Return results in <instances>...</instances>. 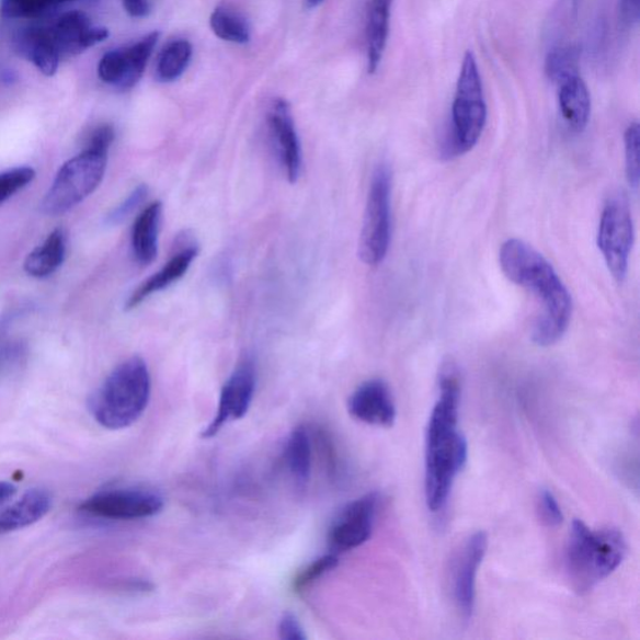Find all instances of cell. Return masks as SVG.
I'll use <instances>...</instances> for the list:
<instances>
[{
	"instance_id": "20",
	"label": "cell",
	"mask_w": 640,
	"mask_h": 640,
	"mask_svg": "<svg viewBox=\"0 0 640 640\" xmlns=\"http://www.w3.org/2000/svg\"><path fill=\"white\" fill-rule=\"evenodd\" d=\"M52 506V496L46 489H32L21 501L0 512V535L22 529L41 521Z\"/></svg>"
},
{
	"instance_id": "36",
	"label": "cell",
	"mask_w": 640,
	"mask_h": 640,
	"mask_svg": "<svg viewBox=\"0 0 640 640\" xmlns=\"http://www.w3.org/2000/svg\"><path fill=\"white\" fill-rule=\"evenodd\" d=\"M122 3L133 18H145L150 13L149 0H122Z\"/></svg>"
},
{
	"instance_id": "32",
	"label": "cell",
	"mask_w": 640,
	"mask_h": 640,
	"mask_svg": "<svg viewBox=\"0 0 640 640\" xmlns=\"http://www.w3.org/2000/svg\"><path fill=\"white\" fill-rule=\"evenodd\" d=\"M537 510L539 519L541 523L546 524L547 527L556 528L564 521L563 512L560 510L555 494L548 491V489H544V491L539 492Z\"/></svg>"
},
{
	"instance_id": "17",
	"label": "cell",
	"mask_w": 640,
	"mask_h": 640,
	"mask_svg": "<svg viewBox=\"0 0 640 640\" xmlns=\"http://www.w3.org/2000/svg\"><path fill=\"white\" fill-rule=\"evenodd\" d=\"M12 47L18 56L46 77L55 76L64 60L50 37L46 22L26 25L14 32Z\"/></svg>"
},
{
	"instance_id": "13",
	"label": "cell",
	"mask_w": 640,
	"mask_h": 640,
	"mask_svg": "<svg viewBox=\"0 0 640 640\" xmlns=\"http://www.w3.org/2000/svg\"><path fill=\"white\" fill-rule=\"evenodd\" d=\"M254 392L255 369L252 362L244 361L239 364L221 389L217 414L202 432V438L216 437L226 424L242 420L252 405Z\"/></svg>"
},
{
	"instance_id": "7",
	"label": "cell",
	"mask_w": 640,
	"mask_h": 640,
	"mask_svg": "<svg viewBox=\"0 0 640 640\" xmlns=\"http://www.w3.org/2000/svg\"><path fill=\"white\" fill-rule=\"evenodd\" d=\"M390 190L392 172L387 164H380L372 176L359 238L358 254L364 264L378 265L387 256L390 244Z\"/></svg>"
},
{
	"instance_id": "9",
	"label": "cell",
	"mask_w": 640,
	"mask_h": 640,
	"mask_svg": "<svg viewBox=\"0 0 640 640\" xmlns=\"http://www.w3.org/2000/svg\"><path fill=\"white\" fill-rule=\"evenodd\" d=\"M163 504V498L150 489L119 488L89 496L79 511L98 518L136 521L153 517Z\"/></svg>"
},
{
	"instance_id": "11",
	"label": "cell",
	"mask_w": 640,
	"mask_h": 640,
	"mask_svg": "<svg viewBox=\"0 0 640 640\" xmlns=\"http://www.w3.org/2000/svg\"><path fill=\"white\" fill-rule=\"evenodd\" d=\"M378 502L377 493H368L344 506L329 528L332 553L340 556L366 544L375 527Z\"/></svg>"
},
{
	"instance_id": "16",
	"label": "cell",
	"mask_w": 640,
	"mask_h": 640,
	"mask_svg": "<svg viewBox=\"0 0 640 640\" xmlns=\"http://www.w3.org/2000/svg\"><path fill=\"white\" fill-rule=\"evenodd\" d=\"M348 412L358 422L392 428L397 420V407L389 387L380 379L364 381L348 400Z\"/></svg>"
},
{
	"instance_id": "26",
	"label": "cell",
	"mask_w": 640,
	"mask_h": 640,
	"mask_svg": "<svg viewBox=\"0 0 640 640\" xmlns=\"http://www.w3.org/2000/svg\"><path fill=\"white\" fill-rule=\"evenodd\" d=\"M80 0H0V15L9 21H37Z\"/></svg>"
},
{
	"instance_id": "12",
	"label": "cell",
	"mask_w": 640,
	"mask_h": 640,
	"mask_svg": "<svg viewBox=\"0 0 640 640\" xmlns=\"http://www.w3.org/2000/svg\"><path fill=\"white\" fill-rule=\"evenodd\" d=\"M488 548V537L484 532H477L460 547L453 562L450 584L453 601L459 616L468 621L473 616L476 606V583L480 564H482Z\"/></svg>"
},
{
	"instance_id": "28",
	"label": "cell",
	"mask_w": 640,
	"mask_h": 640,
	"mask_svg": "<svg viewBox=\"0 0 640 640\" xmlns=\"http://www.w3.org/2000/svg\"><path fill=\"white\" fill-rule=\"evenodd\" d=\"M209 23L213 33L221 41L235 44H247L251 41L248 23L225 7H218L213 11Z\"/></svg>"
},
{
	"instance_id": "35",
	"label": "cell",
	"mask_w": 640,
	"mask_h": 640,
	"mask_svg": "<svg viewBox=\"0 0 640 640\" xmlns=\"http://www.w3.org/2000/svg\"><path fill=\"white\" fill-rule=\"evenodd\" d=\"M620 18L627 26H635L640 20V0H620Z\"/></svg>"
},
{
	"instance_id": "23",
	"label": "cell",
	"mask_w": 640,
	"mask_h": 640,
	"mask_svg": "<svg viewBox=\"0 0 640 640\" xmlns=\"http://www.w3.org/2000/svg\"><path fill=\"white\" fill-rule=\"evenodd\" d=\"M66 260V236L57 228L44 240V243L26 256L24 270L34 278H47L55 273Z\"/></svg>"
},
{
	"instance_id": "21",
	"label": "cell",
	"mask_w": 640,
	"mask_h": 640,
	"mask_svg": "<svg viewBox=\"0 0 640 640\" xmlns=\"http://www.w3.org/2000/svg\"><path fill=\"white\" fill-rule=\"evenodd\" d=\"M162 212V203H150L133 225V255H135L137 263L140 265L153 263L158 255V235Z\"/></svg>"
},
{
	"instance_id": "38",
	"label": "cell",
	"mask_w": 640,
	"mask_h": 640,
	"mask_svg": "<svg viewBox=\"0 0 640 640\" xmlns=\"http://www.w3.org/2000/svg\"><path fill=\"white\" fill-rule=\"evenodd\" d=\"M324 0H307L308 8H317L322 4Z\"/></svg>"
},
{
	"instance_id": "33",
	"label": "cell",
	"mask_w": 640,
	"mask_h": 640,
	"mask_svg": "<svg viewBox=\"0 0 640 640\" xmlns=\"http://www.w3.org/2000/svg\"><path fill=\"white\" fill-rule=\"evenodd\" d=\"M147 185H138L137 188L129 194V197L121 203L119 206L111 213L108 218H106L108 225L122 224L124 219L132 215V213L135 212L141 203H144V201L147 198Z\"/></svg>"
},
{
	"instance_id": "18",
	"label": "cell",
	"mask_w": 640,
	"mask_h": 640,
	"mask_svg": "<svg viewBox=\"0 0 640 640\" xmlns=\"http://www.w3.org/2000/svg\"><path fill=\"white\" fill-rule=\"evenodd\" d=\"M558 102L560 114L569 128L583 132L588 126L592 111L591 93L580 75L558 84Z\"/></svg>"
},
{
	"instance_id": "1",
	"label": "cell",
	"mask_w": 640,
	"mask_h": 640,
	"mask_svg": "<svg viewBox=\"0 0 640 640\" xmlns=\"http://www.w3.org/2000/svg\"><path fill=\"white\" fill-rule=\"evenodd\" d=\"M460 379L455 364H443L439 398L425 432V502L439 512L468 459V443L458 428Z\"/></svg>"
},
{
	"instance_id": "15",
	"label": "cell",
	"mask_w": 640,
	"mask_h": 640,
	"mask_svg": "<svg viewBox=\"0 0 640 640\" xmlns=\"http://www.w3.org/2000/svg\"><path fill=\"white\" fill-rule=\"evenodd\" d=\"M268 127L279 162L289 183L298 182L301 173V147L290 104L283 98L274 100L268 111Z\"/></svg>"
},
{
	"instance_id": "3",
	"label": "cell",
	"mask_w": 640,
	"mask_h": 640,
	"mask_svg": "<svg viewBox=\"0 0 640 640\" xmlns=\"http://www.w3.org/2000/svg\"><path fill=\"white\" fill-rule=\"evenodd\" d=\"M625 536L618 529H592L574 519L565 549V571L578 594L591 592L624 562Z\"/></svg>"
},
{
	"instance_id": "19",
	"label": "cell",
	"mask_w": 640,
	"mask_h": 640,
	"mask_svg": "<svg viewBox=\"0 0 640 640\" xmlns=\"http://www.w3.org/2000/svg\"><path fill=\"white\" fill-rule=\"evenodd\" d=\"M198 255L197 247H186L180 253L175 254L162 270L152 275L146 282L132 293L127 300L126 310L137 308L139 305L150 296L160 290L172 286L176 281H180L183 275L188 272L191 264Z\"/></svg>"
},
{
	"instance_id": "5",
	"label": "cell",
	"mask_w": 640,
	"mask_h": 640,
	"mask_svg": "<svg viewBox=\"0 0 640 640\" xmlns=\"http://www.w3.org/2000/svg\"><path fill=\"white\" fill-rule=\"evenodd\" d=\"M487 104L477 60L467 52L457 83L452 108V128L443 147L447 158L466 155L472 150L484 130Z\"/></svg>"
},
{
	"instance_id": "24",
	"label": "cell",
	"mask_w": 640,
	"mask_h": 640,
	"mask_svg": "<svg viewBox=\"0 0 640 640\" xmlns=\"http://www.w3.org/2000/svg\"><path fill=\"white\" fill-rule=\"evenodd\" d=\"M284 456L296 482L306 484L312 472V442L305 426H297L290 432Z\"/></svg>"
},
{
	"instance_id": "6",
	"label": "cell",
	"mask_w": 640,
	"mask_h": 640,
	"mask_svg": "<svg viewBox=\"0 0 640 640\" xmlns=\"http://www.w3.org/2000/svg\"><path fill=\"white\" fill-rule=\"evenodd\" d=\"M108 155V150L85 147L82 153L69 159L42 202L44 215H65L88 198L103 181Z\"/></svg>"
},
{
	"instance_id": "25",
	"label": "cell",
	"mask_w": 640,
	"mask_h": 640,
	"mask_svg": "<svg viewBox=\"0 0 640 640\" xmlns=\"http://www.w3.org/2000/svg\"><path fill=\"white\" fill-rule=\"evenodd\" d=\"M192 56L193 47L188 41L169 42L157 60L156 75L159 82L171 83L180 79L188 68Z\"/></svg>"
},
{
	"instance_id": "29",
	"label": "cell",
	"mask_w": 640,
	"mask_h": 640,
	"mask_svg": "<svg viewBox=\"0 0 640 640\" xmlns=\"http://www.w3.org/2000/svg\"><path fill=\"white\" fill-rule=\"evenodd\" d=\"M338 564H340V556L332 552L313 560L312 563H309L295 578V581H293V590L296 593L305 592L310 585L320 580V578L332 572Z\"/></svg>"
},
{
	"instance_id": "37",
	"label": "cell",
	"mask_w": 640,
	"mask_h": 640,
	"mask_svg": "<svg viewBox=\"0 0 640 640\" xmlns=\"http://www.w3.org/2000/svg\"><path fill=\"white\" fill-rule=\"evenodd\" d=\"M16 493V488L8 482H0V505L7 503Z\"/></svg>"
},
{
	"instance_id": "27",
	"label": "cell",
	"mask_w": 640,
	"mask_h": 640,
	"mask_svg": "<svg viewBox=\"0 0 640 640\" xmlns=\"http://www.w3.org/2000/svg\"><path fill=\"white\" fill-rule=\"evenodd\" d=\"M581 49L574 44H559L550 49L546 60V72L557 85L563 80L578 76L580 70Z\"/></svg>"
},
{
	"instance_id": "22",
	"label": "cell",
	"mask_w": 640,
	"mask_h": 640,
	"mask_svg": "<svg viewBox=\"0 0 640 640\" xmlns=\"http://www.w3.org/2000/svg\"><path fill=\"white\" fill-rule=\"evenodd\" d=\"M393 0H369L367 12L368 72L375 75L384 59Z\"/></svg>"
},
{
	"instance_id": "8",
	"label": "cell",
	"mask_w": 640,
	"mask_h": 640,
	"mask_svg": "<svg viewBox=\"0 0 640 640\" xmlns=\"http://www.w3.org/2000/svg\"><path fill=\"white\" fill-rule=\"evenodd\" d=\"M633 242L635 227L628 203L624 197H613L602 213L597 244L613 278L619 283L627 277Z\"/></svg>"
},
{
	"instance_id": "31",
	"label": "cell",
	"mask_w": 640,
	"mask_h": 640,
	"mask_svg": "<svg viewBox=\"0 0 640 640\" xmlns=\"http://www.w3.org/2000/svg\"><path fill=\"white\" fill-rule=\"evenodd\" d=\"M626 174L628 183L638 186L640 180L639 147L640 128L638 123L630 124L625 133Z\"/></svg>"
},
{
	"instance_id": "10",
	"label": "cell",
	"mask_w": 640,
	"mask_h": 640,
	"mask_svg": "<svg viewBox=\"0 0 640 640\" xmlns=\"http://www.w3.org/2000/svg\"><path fill=\"white\" fill-rule=\"evenodd\" d=\"M159 37V32H152L130 46L106 52L98 64V78L118 91H130L144 77Z\"/></svg>"
},
{
	"instance_id": "4",
	"label": "cell",
	"mask_w": 640,
	"mask_h": 640,
	"mask_svg": "<svg viewBox=\"0 0 640 640\" xmlns=\"http://www.w3.org/2000/svg\"><path fill=\"white\" fill-rule=\"evenodd\" d=\"M150 376L140 357L119 364L89 399V412L106 430L119 431L135 424L150 399Z\"/></svg>"
},
{
	"instance_id": "34",
	"label": "cell",
	"mask_w": 640,
	"mask_h": 640,
	"mask_svg": "<svg viewBox=\"0 0 640 640\" xmlns=\"http://www.w3.org/2000/svg\"><path fill=\"white\" fill-rule=\"evenodd\" d=\"M279 637L283 640H306L307 636L298 618L292 613H286L279 621Z\"/></svg>"
},
{
	"instance_id": "2",
	"label": "cell",
	"mask_w": 640,
	"mask_h": 640,
	"mask_svg": "<svg viewBox=\"0 0 640 640\" xmlns=\"http://www.w3.org/2000/svg\"><path fill=\"white\" fill-rule=\"evenodd\" d=\"M500 263L505 277L530 292L540 308L532 329V341L539 346H550L562 340L571 323L573 304L552 264L517 238L503 243Z\"/></svg>"
},
{
	"instance_id": "14",
	"label": "cell",
	"mask_w": 640,
	"mask_h": 640,
	"mask_svg": "<svg viewBox=\"0 0 640 640\" xmlns=\"http://www.w3.org/2000/svg\"><path fill=\"white\" fill-rule=\"evenodd\" d=\"M53 42L61 58L76 57L110 37L105 26L95 25L91 16L80 11H68L47 22Z\"/></svg>"
},
{
	"instance_id": "30",
	"label": "cell",
	"mask_w": 640,
	"mask_h": 640,
	"mask_svg": "<svg viewBox=\"0 0 640 640\" xmlns=\"http://www.w3.org/2000/svg\"><path fill=\"white\" fill-rule=\"evenodd\" d=\"M34 178L35 171L31 167H18L0 173V204L24 190Z\"/></svg>"
}]
</instances>
